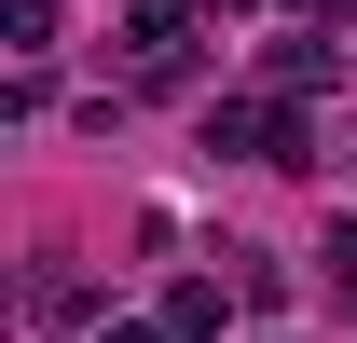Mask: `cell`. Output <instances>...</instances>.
Segmentation results:
<instances>
[{"label": "cell", "instance_id": "1", "mask_svg": "<svg viewBox=\"0 0 357 343\" xmlns=\"http://www.w3.org/2000/svg\"><path fill=\"white\" fill-rule=\"evenodd\" d=\"M96 343H165V330H96Z\"/></svg>", "mask_w": 357, "mask_h": 343}, {"label": "cell", "instance_id": "2", "mask_svg": "<svg viewBox=\"0 0 357 343\" xmlns=\"http://www.w3.org/2000/svg\"><path fill=\"white\" fill-rule=\"evenodd\" d=\"M234 14H248V0H234Z\"/></svg>", "mask_w": 357, "mask_h": 343}]
</instances>
